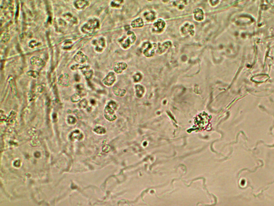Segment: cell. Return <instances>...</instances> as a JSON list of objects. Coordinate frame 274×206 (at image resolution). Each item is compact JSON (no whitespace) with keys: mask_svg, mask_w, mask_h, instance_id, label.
I'll list each match as a JSON object with an SVG mask.
<instances>
[{"mask_svg":"<svg viewBox=\"0 0 274 206\" xmlns=\"http://www.w3.org/2000/svg\"><path fill=\"white\" fill-rule=\"evenodd\" d=\"M81 72L83 73V75L85 76L86 78L88 79H90L93 77V71L90 68V67L89 66H81Z\"/></svg>","mask_w":274,"mask_h":206,"instance_id":"obj_12","label":"cell"},{"mask_svg":"<svg viewBox=\"0 0 274 206\" xmlns=\"http://www.w3.org/2000/svg\"><path fill=\"white\" fill-rule=\"evenodd\" d=\"M75 79L76 82H79L81 80V77L78 74H76L75 75Z\"/></svg>","mask_w":274,"mask_h":206,"instance_id":"obj_32","label":"cell"},{"mask_svg":"<svg viewBox=\"0 0 274 206\" xmlns=\"http://www.w3.org/2000/svg\"><path fill=\"white\" fill-rule=\"evenodd\" d=\"M76 89H77V90L78 91V92L81 93V94L82 95V92L84 90V85H83V84H78V85H77Z\"/></svg>","mask_w":274,"mask_h":206,"instance_id":"obj_31","label":"cell"},{"mask_svg":"<svg viewBox=\"0 0 274 206\" xmlns=\"http://www.w3.org/2000/svg\"><path fill=\"white\" fill-rule=\"evenodd\" d=\"M136 36L135 34L131 31H129L127 34V36L123 37L119 40V43L121 47L124 49H127L135 43Z\"/></svg>","mask_w":274,"mask_h":206,"instance_id":"obj_3","label":"cell"},{"mask_svg":"<svg viewBox=\"0 0 274 206\" xmlns=\"http://www.w3.org/2000/svg\"><path fill=\"white\" fill-rule=\"evenodd\" d=\"M194 18L196 21L201 22L204 20L205 14L204 11L200 8H197L194 10Z\"/></svg>","mask_w":274,"mask_h":206,"instance_id":"obj_15","label":"cell"},{"mask_svg":"<svg viewBox=\"0 0 274 206\" xmlns=\"http://www.w3.org/2000/svg\"><path fill=\"white\" fill-rule=\"evenodd\" d=\"M81 97H82V95L81 93H78V92L75 93L71 97V101L73 103H77L81 100Z\"/></svg>","mask_w":274,"mask_h":206,"instance_id":"obj_23","label":"cell"},{"mask_svg":"<svg viewBox=\"0 0 274 206\" xmlns=\"http://www.w3.org/2000/svg\"><path fill=\"white\" fill-rule=\"evenodd\" d=\"M127 68V65L126 63L117 62L115 63L114 66V70L115 73L117 74H121L123 71H125Z\"/></svg>","mask_w":274,"mask_h":206,"instance_id":"obj_14","label":"cell"},{"mask_svg":"<svg viewBox=\"0 0 274 206\" xmlns=\"http://www.w3.org/2000/svg\"><path fill=\"white\" fill-rule=\"evenodd\" d=\"M63 16L66 20L70 23L72 24H76L78 23V19L76 17L74 16L70 12H67L63 15Z\"/></svg>","mask_w":274,"mask_h":206,"instance_id":"obj_17","label":"cell"},{"mask_svg":"<svg viewBox=\"0 0 274 206\" xmlns=\"http://www.w3.org/2000/svg\"><path fill=\"white\" fill-rule=\"evenodd\" d=\"M100 26V22L97 18H91L81 26V31L88 36H93L99 31Z\"/></svg>","mask_w":274,"mask_h":206,"instance_id":"obj_1","label":"cell"},{"mask_svg":"<svg viewBox=\"0 0 274 206\" xmlns=\"http://www.w3.org/2000/svg\"><path fill=\"white\" fill-rule=\"evenodd\" d=\"M117 105L115 101H111L108 103L104 110L105 117L110 121H114L116 119L115 111L117 109Z\"/></svg>","mask_w":274,"mask_h":206,"instance_id":"obj_2","label":"cell"},{"mask_svg":"<svg viewBox=\"0 0 274 206\" xmlns=\"http://www.w3.org/2000/svg\"><path fill=\"white\" fill-rule=\"evenodd\" d=\"M67 121H68V122L69 124L73 125V124H75L76 122V119L74 117L70 115V116H68V117Z\"/></svg>","mask_w":274,"mask_h":206,"instance_id":"obj_28","label":"cell"},{"mask_svg":"<svg viewBox=\"0 0 274 206\" xmlns=\"http://www.w3.org/2000/svg\"><path fill=\"white\" fill-rule=\"evenodd\" d=\"M116 80V76L115 75V73L113 71H110L103 79L102 82L104 85H106L107 87H110L114 84Z\"/></svg>","mask_w":274,"mask_h":206,"instance_id":"obj_8","label":"cell"},{"mask_svg":"<svg viewBox=\"0 0 274 206\" xmlns=\"http://www.w3.org/2000/svg\"><path fill=\"white\" fill-rule=\"evenodd\" d=\"M10 35L8 33H4L1 35V41L3 43H7L10 40Z\"/></svg>","mask_w":274,"mask_h":206,"instance_id":"obj_24","label":"cell"},{"mask_svg":"<svg viewBox=\"0 0 274 206\" xmlns=\"http://www.w3.org/2000/svg\"><path fill=\"white\" fill-rule=\"evenodd\" d=\"M157 48V45L156 43L147 41L143 43V45L142 52L145 57L150 58L155 54Z\"/></svg>","mask_w":274,"mask_h":206,"instance_id":"obj_4","label":"cell"},{"mask_svg":"<svg viewBox=\"0 0 274 206\" xmlns=\"http://www.w3.org/2000/svg\"><path fill=\"white\" fill-rule=\"evenodd\" d=\"M145 88L143 85L140 84L135 85V95L137 97L139 98L143 97V94L145 93Z\"/></svg>","mask_w":274,"mask_h":206,"instance_id":"obj_18","label":"cell"},{"mask_svg":"<svg viewBox=\"0 0 274 206\" xmlns=\"http://www.w3.org/2000/svg\"><path fill=\"white\" fill-rule=\"evenodd\" d=\"M181 31L183 35L186 36L187 34H189L190 36L191 35L192 36H193L195 33L194 26L191 23L189 22L185 23L181 27Z\"/></svg>","mask_w":274,"mask_h":206,"instance_id":"obj_6","label":"cell"},{"mask_svg":"<svg viewBox=\"0 0 274 206\" xmlns=\"http://www.w3.org/2000/svg\"><path fill=\"white\" fill-rule=\"evenodd\" d=\"M59 84L63 87H68L70 85V77L68 74L64 73L60 75L58 79Z\"/></svg>","mask_w":274,"mask_h":206,"instance_id":"obj_10","label":"cell"},{"mask_svg":"<svg viewBox=\"0 0 274 206\" xmlns=\"http://www.w3.org/2000/svg\"><path fill=\"white\" fill-rule=\"evenodd\" d=\"M133 78L135 82H138L139 81H141L142 79V75L140 73H135V74L133 75Z\"/></svg>","mask_w":274,"mask_h":206,"instance_id":"obj_27","label":"cell"},{"mask_svg":"<svg viewBox=\"0 0 274 206\" xmlns=\"http://www.w3.org/2000/svg\"><path fill=\"white\" fill-rule=\"evenodd\" d=\"M143 16L145 17L146 20L149 21V22L153 21L156 18V14L155 12H154L153 11H147L143 14Z\"/></svg>","mask_w":274,"mask_h":206,"instance_id":"obj_20","label":"cell"},{"mask_svg":"<svg viewBox=\"0 0 274 206\" xmlns=\"http://www.w3.org/2000/svg\"><path fill=\"white\" fill-rule=\"evenodd\" d=\"M8 81L9 84L10 85V89H11V90L12 91V93L16 94L17 91L16 85V82H15L14 79L12 76H10L8 79Z\"/></svg>","mask_w":274,"mask_h":206,"instance_id":"obj_21","label":"cell"},{"mask_svg":"<svg viewBox=\"0 0 274 206\" xmlns=\"http://www.w3.org/2000/svg\"><path fill=\"white\" fill-rule=\"evenodd\" d=\"M27 75L34 79H36L39 76V74L36 71H30L27 72Z\"/></svg>","mask_w":274,"mask_h":206,"instance_id":"obj_25","label":"cell"},{"mask_svg":"<svg viewBox=\"0 0 274 206\" xmlns=\"http://www.w3.org/2000/svg\"><path fill=\"white\" fill-rule=\"evenodd\" d=\"M165 21L162 19H157L156 22L154 23L152 27V31L154 33H159L161 32L165 28Z\"/></svg>","mask_w":274,"mask_h":206,"instance_id":"obj_7","label":"cell"},{"mask_svg":"<svg viewBox=\"0 0 274 206\" xmlns=\"http://www.w3.org/2000/svg\"><path fill=\"white\" fill-rule=\"evenodd\" d=\"M113 92L116 96L118 97H123L126 93V90L124 89H120L117 87H114L113 88Z\"/></svg>","mask_w":274,"mask_h":206,"instance_id":"obj_22","label":"cell"},{"mask_svg":"<svg viewBox=\"0 0 274 206\" xmlns=\"http://www.w3.org/2000/svg\"><path fill=\"white\" fill-rule=\"evenodd\" d=\"M39 43L37 42L36 41L33 40V41H31L29 43L28 45H29V47H30L31 49H33L34 47L39 46Z\"/></svg>","mask_w":274,"mask_h":206,"instance_id":"obj_30","label":"cell"},{"mask_svg":"<svg viewBox=\"0 0 274 206\" xmlns=\"http://www.w3.org/2000/svg\"><path fill=\"white\" fill-rule=\"evenodd\" d=\"M171 41H167L163 43H159L157 44V48L156 49V52L158 54H162L164 53H165L166 51H167L168 49L171 46Z\"/></svg>","mask_w":274,"mask_h":206,"instance_id":"obj_9","label":"cell"},{"mask_svg":"<svg viewBox=\"0 0 274 206\" xmlns=\"http://www.w3.org/2000/svg\"><path fill=\"white\" fill-rule=\"evenodd\" d=\"M92 43L94 46L95 51L98 52H102L106 46V41L103 37L93 40Z\"/></svg>","mask_w":274,"mask_h":206,"instance_id":"obj_5","label":"cell"},{"mask_svg":"<svg viewBox=\"0 0 274 206\" xmlns=\"http://www.w3.org/2000/svg\"><path fill=\"white\" fill-rule=\"evenodd\" d=\"M94 131L97 134H105L106 133V129H105V128L101 127V126H99V127L95 128Z\"/></svg>","mask_w":274,"mask_h":206,"instance_id":"obj_26","label":"cell"},{"mask_svg":"<svg viewBox=\"0 0 274 206\" xmlns=\"http://www.w3.org/2000/svg\"><path fill=\"white\" fill-rule=\"evenodd\" d=\"M73 59L78 64H83L87 60V57L82 52L79 51L73 57Z\"/></svg>","mask_w":274,"mask_h":206,"instance_id":"obj_11","label":"cell"},{"mask_svg":"<svg viewBox=\"0 0 274 206\" xmlns=\"http://www.w3.org/2000/svg\"><path fill=\"white\" fill-rule=\"evenodd\" d=\"M31 63L36 67H44L46 65V62L39 57H33L31 59Z\"/></svg>","mask_w":274,"mask_h":206,"instance_id":"obj_13","label":"cell"},{"mask_svg":"<svg viewBox=\"0 0 274 206\" xmlns=\"http://www.w3.org/2000/svg\"><path fill=\"white\" fill-rule=\"evenodd\" d=\"M87 105H88V103H87L86 99H83V100L81 101L80 103L79 104V106L81 107V108L85 109L87 106Z\"/></svg>","mask_w":274,"mask_h":206,"instance_id":"obj_29","label":"cell"},{"mask_svg":"<svg viewBox=\"0 0 274 206\" xmlns=\"http://www.w3.org/2000/svg\"><path fill=\"white\" fill-rule=\"evenodd\" d=\"M144 25L143 20L141 18H137L135 20H133L131 23V26L133 28H142Z\"/></svg>","mask_w":274,"mask_h":206,"instance_id":"obj_19","label":"cell"},{"mask_svg":"<svg viewBox=\"0 0 274 206\" xmlns=\"http://www.w3.org/2000/svg\"><path fill=\"white\" fill-rule=\"evenodd\" d=\"M89 3L87 1H76L74 2V6L75 8L78 10L85 9L87 6H89Z\"/></svg>","mask_w":274,"mask_h":206,"instance_id":"obj_16","label":"cell"}]
</instances>
